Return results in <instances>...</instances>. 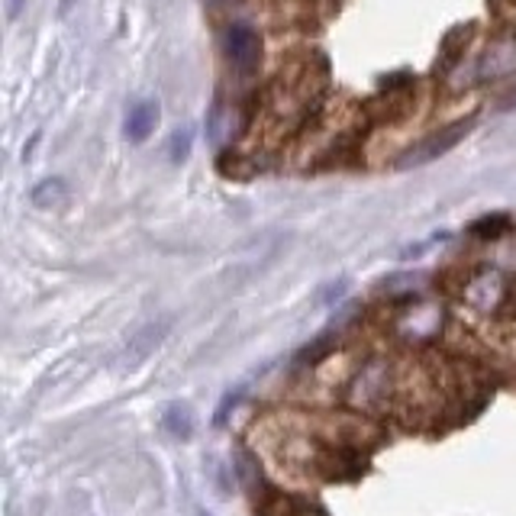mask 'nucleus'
Returning a JSON list of instances; mask_svg holds the SVG:
<instances>
[{
  "mask_svg": "<svg viewBox=\"0 0 516 516\" xmlns=\"http://www.w3.org/2000/svg\"><path fill=\"white\" fill-rule=\"evenodd\" d=\"M471 126H475V119H459V123L442 126V129L429 133L426 139H419L417 146L407 149L397 159V168H419V165H429V161L442 159V155H449L468 133H471Z\"/></svg>",
  "mask_w": 516,
  "mask_h": 516,
  "instance_id": "nucleus-1",
  "label": "nucleus"
},
{
  "mask_svg": "<svg viewBox=\"0 0 516 516\" xmlns=\"http://www.w3.org/2000/svg\"><path fill=\"white\" fill-rule=\"evenodd\" d=\"M223 52L236 71H255L262 58V36L249 23H232L223 36Z\"/></svg>",
  "mask_w": 516,
  "mask_h": 516,
  "instance_id": "nucleus-2",
  "label": "nucleus"
},
{
  "mask_svg": "<svg viewBox=\"0 0 516 516\" xmlns=\"http://www.w3.org/2000/svg\"><path fill=\"white\" fill-rule=\"evenodd\" d=\"M155 126H159V104L155 100H136L129 110H126L123 119V133L129 142H146L149 136L155 133Z\"/></svg>",
  "mask_w": 516,
  "mask_h": 516,
  "instance_id": "nucleus-3",
  "label": "nucleus"
},
{
  "mask_svg": "<svg viewBox=\"0 0 516 516\" xmlns=\"http://www.w3.org/2000/svg\"><path fill=\"white\" fill-rule=\"evenodd\" d=\"M168 335V323H149V326H142L139 333L129 339V346H126V356H123V368H136V365L142 362V358H149L155 349H159V342Z\"/></svg>",
  "mask_w": 516,
  "mask_h": 516,
  "instance_id": "nucleus-4",
  "label": "nucleus"
},
{
  "mask_svg": "<svg viewBox=\"0 0 516 516\" xmlns=\"http://www.w3.org/2000/svg\"><path fill=\"white\" fill-rule=\"evenodd\" d=\"M513 71H516V42L507 39V42L490 46L481 65V77H507L513 75Z\"/></svg>",
  "mask_w": 516,
  "mask_h": 516,
  "instance_id": "nucleus-5",
  "label": "nucleus"
},
{
  "mask_svg": "<svg viewBox=\"0 0 516 516\" xmlns=\"http://www.w3.org/2000/svg\"><path fill=\"white\" fill-rule=\"evenodd\" d=\"M65 197H68V181H65V178H46V181H39L33 191H29V201H33V207H39V210L62 207Z\"/></svg>",
  "mask_w": 516,
  "mask_h": 516,
  "instance_id": "nucleus-6",
  "label": "nucleus"
},
{
  "mask_svg": "<svg viewBox=\"0 0 516 516\" xmlns=\"http://www.w3.org/2000/svg\"><path fill=\"white\" fill-rule=\"evenodd\" d=\"M161 426L175 439H191L194 436V410L188 404H171L165 410V417H161Z\"/></svg>",
  "mask_w": 516,
  "mask_h": 516,
  "instance_id": "nucleus-7",
  "label": "nucleus"
},
{
  "mask_svg": "<svg viewBox=\"0 0 516 516\" xmlns=\"http://www.w3.org/2000/svg\"><path fill=\"white\" fill-rule=\"evenodd\" d=\"M188 155H191V129H175L171 142H168V159L175 161V165H181Z\"/></svg>",
  "mask_w": 516,
  "mask_h": 516,
  "instance_id": "nucleus-8",
  "label": "nucleus"
},
{
  "mask_svg": "<svg viewBox=\"0 0 516 516\" xmlns=\"http://www.w3.org/2000/svg\"><path fill=\"white\" fill-rule=\"evenodd\" d=\"M507 230V217H494V220H478L475 226H471V232L475 236H497V232H503Z\"/></svg>",
  "mask_w": 516,
  "mask_h": 516,
  "instance_id": "nucleus-9",
  "label": "nucleus"
},
{
  "mask_svg": "<svg viewBox=\"0 0 516 516\" xmlns=\"http://www.w3.org/2000/svg\"><path fill=\"white\" fill-rule=\"evenodd\" d=\"M346 287H349V281H339V284H329L326 291L320 294V304H333V297L339 300V297H342V291H346Z\"/></svg>",
  "mask_w": 516,
  "mask_h": 516,
  "instance_id": "nucleus-10",
  "label": "nucleus"
},
{
  "mask_svg": "<svg viewBox=\"0 0 516 516\" xmlns=\"http://www.w3.org/2000/svg\"><path fill=\"white\" fill-rule=\"evenodd\" d=\"M4 7H7V20L14 23L23 14V7H26V0H4Z\"/></svg>",
  "mask_w": 516,
  "mask_h": 516,
  "instance_id": "nucleus-11",
  "label": "nucleus"
},
{
  "mask_svg": "<svg viewBox=\"0 0 516 516\" xmlns=\"http://www.w3.org/2000/svg\"><path fill=\"white\" fill-rule=\"evenodd\" d=\"M75 4H77V0H58V14L65 16V14H68L71 7H75Z\"/></svg>",
  "mask_w": 516,
  "mask_h": 516,
  "instance_id": "nucleus-12",
  "label": "nucleus"
}]
</instances>
